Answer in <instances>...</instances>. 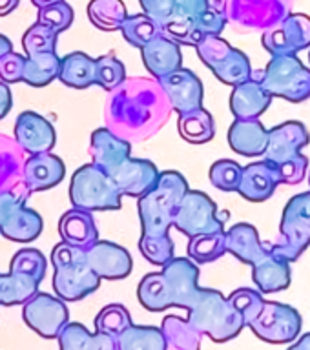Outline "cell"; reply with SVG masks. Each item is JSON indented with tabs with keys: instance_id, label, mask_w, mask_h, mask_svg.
Returning a JSON list of instances; mask_svg holds the SVG:
<instances>
[{
	"instance_id": "6da1fadb",
	"label": "cell",
	"mask_w": 310,
	"mask_h": 350,
	"mask_svg": "<svg viewBox=\"0 0 310 350\" xmlns=\"http://www.w3.org/2000/svg\"><path fill=\"white\" fill-rule=\"evenodd\" d=\"M172 106L157 79L131 77L112 90L104 106L106 128L128 142L153 137L172 115Z\"/></svg>"
},
{
	"instance_id": "7a4b0ae2",
	"label": "cell",
	"mask_w": 310,
	"mask_h": 350,
	"mask_svg": "<svg viewBox=\"0 0 310 350\" xmlns=\"http://www.w3.org/2000/svg\"><path fill=\"white\" fill-rule=\"evenodd\" d=\"M161 272L146 273L137 286V297L146 310L188 308L196 299L199 268L186 257H172Z\"/></svg>"
},
{
	"instance_id": "3957f363",
	"label": "cell",
	"mask_w": 310,
	"mask_h": 350,
	"mask_svg": "<svg viewBox=\"0 0 310 350\" xmlns=\"http://www.w3.org/2000/svg\"><path fill=\"white\" fill-rule=\"evenodd\" d=\"M188 190H190L188 183L179 172L166 170L159 174L155 186L139 197V204H137L142 235L161 237L168 234L170 226L174 224L177 206Z\"/></svg>"
},
{
	"instance_id": "277c9868",
	"label": "cell",
	"mask_w": 310,
	"mask_h": 350,
	"mask_svg": "<svg viewBox=\"0 0 310 350\" xmlns=\"http://www.w3.org/2000/svg\"><path fill=\"white\" fill-rule=\"evenodd\" d=\"M309 142V131L305 124L298 120H287L283 124L268 130L267 150L263 157L278 168L281 185L294 186L305 179L309 159L301 153V150Z\"/></svg>"
},
{
	"instance_id": "5b68a950",
	"label": "cell",
	"mask_w": 310,
	"mask_h": 350,
	"mask_svg": "<svg viewBox=\"0 0 310 350\" xmlns=\"http://www.w3.org/2000/svg\"><path fill=\"white\" fill-rule=\"evenodd\" d=\"M53 262V290L62 301H81L93 294L101 284V279L88 265L86 250L71 246L64 241L51 250Z\"/></svg>"
},
{
	"instance_id": "8992f818",
	"label": "cell",
	"mask_w": 310,
	"mask_h": 350,
	"mask_svg": "<svg viewBox=\"0 0 310 350\" xmlns=\"http://www.w3.org/2000/svg\"><path fill=\"white\" fill-rule=\"evenodd\" d=\"M188 321L207 334L214 341H227L240 334L245 321L229 299H224L221 292L212 288H199L196 299L186 308Z\"/></svg>"
},
{
	"instance_id": "52a82bcc",
	"label": "cell",
	"mask_w": 310,
	"mask_h": 350,
	"mask_svg": "<svg viewBox=\"0 0 310 350\" xmlns=\"http://www.w3.org/2000/svg\"><path fill=\"white\" fill-rule=\"evenodd\" d=\"M70 199L73 208L86 212H106L122 206V196L115 188L109 175L93 163L77 170L70 183Z\"/></svg>"
},
{
	"instance_id": "ba28073f",
	"label": "cell",
	"mask_w": 310,
	"mask_h": 350,
	"mask_svg": "<svg viewBox=\"0 0 310 350\" xmlns=\"http://www.w3.org/2000/svg\"><path fill=\"white\" fill-rule=\"evenodd\" d=\"M259 81L270 95L300 104L310 98V70L298 55L272 57L267 68L259 71Z\"/></svg>"
},
{
	"instance_id": "9c48e42d",
	"label": "cell",
	"mask_w": 310,
	"mask_h": 350,
	"mask_svg": "<svg viewBox=\"0 0 310 350\" xmlns=\"http://www.w3.org/2000/svg\"><path fill=\"white\" fill-rule=\"evenodd\" d=\"M310 245V190L287 202L279 224V237L270 250L289 262L296 261Z\"/></svg>"
},
{
	"instance_id": "30bf717a",
	"label": "cell",
	"mask_w": 310,
	"mask_h": 350,
	"mask_svg": "<svg viewBox=\"0 0 310 350\" xmlns=\"http://www.w3.org/2000/svg\"><path fill=\"white\" fill-rule=\"evenodd\" d=\"M203 64L227 86H237L252 77L250 60L224 38L205 37L194 46Z\"/></svg>"
},
{
	"instance_id": "8fae6325",
	"label": "cell",
	"mask_w": 310,
	"mask_h": 350,
	"mask_svg": "<svg viewBox=\"0 0 310 350\" xmlns=\"http://www.w3.org/2000/svg\"><path fill=\"white\" fill-rule=\"evenodd\" d=\"M294 0H227V18L243 31H267L292 13Z\"/></svg>"
},
{
	"instance_id": "7c38bea8",
	"label": "cell",
	"mask_w": 310,
	"mask_h": 350,
	"mask_svg": "<svg viewBox=\"0 0 310 350\" xmlns=\"http://www.w3.org/2000/svg\"><path fill=\"white\" fill-rule=\"evenodd\" d=\"M172 226L186 237L224 232L223 219L218 217L216 202L205 191L199 190H188L183 196Z\"/></svg>"
},
{
	"instance_id": "4fadbf2b",
	"label": "cell",
	"mask_w": 310,
	"mask_h": 350,
	"mask_svg": "<svg viewBox=\"0 0 310 350\" xmlns=\"http://www.w3.org/2000/svg\"><path fill=\"white\" fill-rule=\"evenodd\" d=\"M22 317L33 332L40 338H57L70 319L64 301L46 292H35L22 305Z\"/></svg>"
},
{
	"instance_id": "5bb4252c",
	"label": "cell",
	"mask_w": 310,
	"mask_h": 350,
	"mask_svg": "<svg viewBox=\"0 0 310 350\" xmlns=\"http://www.w3.org/2000/svg\"><path fill=\"white\" fill-rule=\"evenodd\" d=\"M218 0H172V10L161 29L177 44L196 46L203 38L199 31L203 15Z\"/></svg>"
},
{
	"instance_id": "9a60e30c",
	"label": "cell",
	"mask_w": 310,
	"mask_h": 350,
	"mask_svg": "<svg viewBox=\"0 0 310 350\" xmlns=\"http://www.w3.org/2000/svg\"><path fill=\"white\" fill-rule=\"evenodd\" d=\"M261 42L272 57L298 55L310 46V16L290 13L279 24L263 31Z\"/></svg>"
},
{
	"instance_id": "2e32d148",
	"label": "cell",
	"mask_w": 310,
	"mask_h": 350,
	"mask_svg": "<svg viewBox=\"0 0 310 350\" xmlns=\"http://www.w3.org/2000/svg\"><path fill=\"white\" fill-rule=\"evenodd\" d=\"M252 330L261 339L272 343H283L298 336L301 328V319L298 312L290 306L279 303H263L261 312L250 323Z\"/></svg>"
},
{
	"instance_id": "e0dca14e",
	"label": "cell",
	"mask_w": 310,
	"mask_h": 350,
	"mask_svg": "<svg viewBox=\"0 0 310 350\" xmlns=\"http://www.w3.org/2000/svg\"><path fill=\"white\" fill-rule=\"evenodd\" d=\"M157 82L163 88L172 109L177 113H186L203 106V82L194 71L179 68L157 79Z\"/></svg>"
},
{
	"instance_id": "ac0fdd59",
	"label": "cell",
	"mask_w": 310,
	"mask_h": 350,
	"mask_svg": "<svg viewBox=\"0 0 310 350\" xmlns=\"http://www.w3.org/2000/svg\"><path fill=\"white\" fill-rule=\"evenodd\" d=\"M157 166L148 159L128 157L109 172V179L114 180L115 188L120 196L141 197L155 186L159 179Z\"/></svg>"
},
{
	"instance_id": "d6986e66",
	"label": "cell",
	"mask_w": 310,
	"mask_h": 350,
	"mask_svg": "<svg viewBox=\"0 0 310 350\" xmlns=\"http://www.w3.org/2000/svg\"><path fill=\"white\" fill-rule=\"evenodd\" d=\"M90 268L99 279H125L131 273L133 261L125 246L112 241H97L86 250Z\"/></svg>"
},
{
	"instance_id": "ffe728a7",
	"label": "cell",
	"mask_w": 310,
	"mask_h": 350,
	"mask_svg": "<svg viewBox=\"0 0 310 350\" xmlns=\"http://www.w3.org/2000/svg\"><path fill=\"white\" fill-rule=\"evenodd\" d=\"M15 141L27 155L51 152L57 135L51 122L35 111H22L15 122Z\"/></svg>"
},
{
	"instance_id": "44dd1931",
	"label": "cell",
	"mask_w": 310,
	"mask_h": 350,
	"mask_svg": "<svg viewBox=\"0 0 310 350\" xmlns=\"http://www.w3.org/2000/svg\"><path fill=\"white\" fill-rule=\"evenodd\" d=\"M281 185L278 168L268 161H256L241 170L237 193L250 202H265L274 196Z\"/></svg>"
},
{
	"instance_id": "7402d4cb",
	"label": "cell",
	"mask_w": 310,
	"mask_h": 350,
	"mask_svg": "<svg viewBox=\"0 0 310 350\" xmlns=\"http://www.w3.org/2000/svg\"><path fill=\"white\" fill-rule=\"evenodd\" d=\"M66 175L64 161L51 152L35 153L24 161L22 168V185L27 191H46L62 183Z\"/></svg>"
},
{
	"instance_id": "603a6c76",
	"label": "cell",
	"mask_w": 310,
	"mask_h": 350,
	"mask_svg": "<svg viewBox=\"0 0 310 350\" xmlns=\"http://www.w3.org/2000/svg\"><path fill=\"white\" fill-rule=\"evenodd\" d=\"M272 104V95L263 88L259 71H252L248 81L234 86L230 93V111L235 119H259Z\"/></svg>"
},
{
	"instance_id": "cb8c5ba5",
	"label": "cell",
	"mask_w": 310,
	"mask_h": 350,
	"mask_svg": "<svg viewBox=\"0 0 310 350\" xmlns=\"http://www.w3.org/2000/svg\"><path fill=\"white\" fill-rule=\"evenodd\" d=\"M142 64L153 79L168 75L172 71L183 68V55H181L179 44L166 37L164 33H159L146 46L141 48Z\"/></svg>"
},
{
	"instance_id": "d4e9b609",
	"label": "cell",
	"mask_w": 310,
	"mask_h": 350,
	"mask_svg": "<svg viewBox=\"0 0 310 350\" xmlns=\"http://www.w3.org/2000/svg\"><path fill=\"white\" fill-rule=\"evenodd\" d=\"M227 252L235 256L241 262L257 265L270 254V243H261L256 226L248 223L234 224L229 232H224Z\"/></svg>"
},
{
	"instance_id": "484cf974",
	"label": "cell",
	"mask_w": 310,
	"mask_h": 350,
	"mask_svg": "<svg viewBox=\"0 0 310 350\" xmlns=\"http://www.w3.org/2000/svg\"><path fill=\"white\" fill-rule=\"evenodd\" d=\"M90 157L95 166L109 174L115 166L131 155V142L120 139L108 128H99L90 139Z\"/></svg>"
},
{
	"instance_id": "4316f807",
	"label": "cell",
	"mask_w": 310,
	"mask_h": 350,
	"mask_svg": "<svg viewBox=\"0 0 310 350\" xmlns=\"http://www.w3.org/2000/svg\"><path fill=\"white\" fill-rule=\"evenodd\" d=\"M268 130L259 119H235L229 128V144L243 157H259L267 150Z\"/></svg>"
},
{
	"instance_id": "83f0119b",
	"label": "cell",
	"mask_w": 310,
	"mask_h": 350,
	"mask_svg": "<svg viewBox=\"0 0 310 350\" xmlns=\"http://www.w3.org/2000/svg\"><path fill=\"white\" fill-rule=\"evenodd\" d=\"M60 239L71 246L88 250L93 243L99 241V230L92 212L71 208L59 221Z\"/></svg>"
},
{
	"instance_id": "f1b7e54d",
	"label": "cell",
	"mask_w": 310,
	"mask_h": 350,
	"mask_svg": "<svg viewBox=\"0 0 310 350\" xmlns=\"http://www.w3.org/2000/svg\"><path fill=\"white\" fill-rule=\"evenodd\" d=\"M60 350H119L117 339L108 334H92L81 323H66L59 332Z\"/></svg>"
},
{
	"instance_id": "f546056e",
	"label": "cell",
	"mask_w": 310,
	"mask_h": 350,
	"mask_svg": "<svg viewBox=\"0 0 310 350\" xmlns=\"http://www.w3.org/2000/svg\"><path fill=\"white\" fill-rule=\"evenodd\" d=\"M44 221L33 208L21 204L0 226V235L15 243H31L42 234Z\"/></svg>"
},
{
	"instance_id": "4dcf8cb0",
	"label": "cell",
	"mask_w": 310,
	"mask_h": 350,
	"mask_svg": "<svg viewBox=\"0 0 310 350\" xmlns=\"http://www.w3.org/2000/svg\"><path fill=\"white\" fill-rule=\"evenodd\" d=\"M64 86L73 90H86L95 86V59L84 51H73L60 59V70L57 77Z\"/></svg>"
},
{
	"instance_id": "1f68e13d",
	"label": "cell",
	"mask_w": 310,
	"mask_h": 350,
	"mask_svg": "<svg viewBox=\"0 0 310 350\" xmlns=\"http://www.w3.org/2000/svg\"><path fill=\"white\" fill-rule=\"evenodd\" d=\"M35 292L38 281L27 272L10 267V272L0 273V306L24 305Z\"/></svg>"
},
{
	"instance_id": "d6a6232c",
	"label": "cell",
	"mask_w": 310,
	"mask_h": 350,
	"mask_svg": "<svg viewBox=\"0 0 310 350\" xmlns=\"http://www.w3.org/2000/svg\"><path fill=\"white\" fill-rule=\"evenodd\" d=\"M26 153L15 139L0 133V191L13 190L22 183Z\"/></svg>"
},
{
	"instance_id": "836d02e7",
	"label": "cell",
	"mask_w": 310,
	"mask_h": 350,
	"mask_svg": "<svg viewBox=\"0 0 310 350\" xmlns=\"http://www.w3.org/2000/svg\"><path fill=\"white\" fill-rule=\"evenodd\" d=\"M254 281L261 292H279L289 286L290 267L289 261L276 256L272 250L263 261L254 265Z\"/></svg>"
},
{
	"instance_id": "e575fe53",
	"label": "cell",
	"mask_w": 310,
	"mask_h": 350,
	"mask_svg": "<svg viewBox=\"0 0 310 350\" xmlns=\"http://www.w3.org/2000/svg\"><path fill=\"white\" fill-rule=\"evenodd\" d=\"M60 57L57 51L51 53H37L27 55L24 62V73L22 82H26L31 88H44L59 77Z\"/></svg>"
},
{
	"instance_id": "d590c367",
	"label": "cell",
	"mask_w": 310,
	"mask_h": 350,
	"mask_svg": "<svg viewBox=\"0 0 310 350\" xmlns=\"http://www.w3.org/2000/svg\"><path fill=\"white\" fill-rule=\"evenodd\" d=\"M161 332L170 350H199L201 332L188 319L177 316H166L161 325Z\"/></svg>"
},
{
	"instance_id": "8d00e7d4",
	"label": "cell",
	"mask_w": 310,
	"mask_h": 350,
	"mask_svg": "<svg viewBox=\"0 0 310 350\" xmlns=\"http://www.w3.org/2000/svg\"><path fill=\"white\" fill-rule=\"evenodd\" d=\"M177 128H179V135L192 144H205L212 141L216 135L214 117L203 106L186 113H179Z\"/></svg>"
},
{
	"instance_id": "74e56055",
	"label": "cell",
	"mask_w": 310,
	"mask_h": 350,
	"mask_svg": "<svg viewBox=\"0 0 310 350\" xmlns=\"http://www.w3.org/2000/svg\"><path fill=\"white\" fill-rule=\"evenodd\" d=\"M126 16L122 0H90L88 4V18L101 31H117Z\"/></svg>"
},
{
	"instance_id": "f35d334b",
	"label": "cell",
	"mask_w": 310,
	"mask_h": 350,
	"mask_svg": "<svg viewBox=\"0 0 310 350\" xmlns=\"http://www.w3.org/2000/svg\"><path fill=\"white\" fill-rule=\"evenodd\" d=\"M117 345L119 350H168L161 328L133 323L117 338Z\"/></svg>"
},
{
	"instance_id": "ab89813d",
	"label": "cell",
	"mask_w": 310,
	"mask_h": 350,
	"mask_svg": "<svg viewBox=\"0 0 310 350\" xmlns=\"http://www.w3.org/2000/svg\"><path fill=\"white\" fill-rule=\"evenodd\" d=\"M119 31L130 46L133 48H142L146 46L152 38H155L161 31V27L144 13H137V15H128L120 24Z\"/></svg>"
},
{
	"instance_id": "60d3db41",
	"label": "cell",
	"mask_w": 310,
	"mask_h": 350,
	"mask_svg": "<svg viewBox=\"0 0 310 350\" xmlns=\"http://www.w3.org/2000/svg\"><path fill=\"white\" fill-rule=\"evenodd\" d=\"M188 256L194 262H214L221 259L227 254V246H224V232L219 234H203L190 237L188 241Z\"/></svg>"
},
{
	"instance_id": "b9f144b4",
	"label": "cell",
	"mask_w": 310,
	"mask_h": 350,
	"mask_svg": "<svg viewBox=\"0 0 310 350\" xmlns=\"http://www.w3.org/2000/svg\"><path fill=\"white\" fill-rule=\"evenodd\" d=\"M131 325L130 312L122 305H108L95 317V332L108 334L112 338H119Z\"/></svg>"
},
{
	"instance_id": "7bdbcfd3",
	"label": "cell",
	"mask_w": 310,
	"mask_h": 350,
	"mask_svg": "<svg viewBox=\"0 0 310 350\" xmlns=\"http://www.w3.org/2000/svg\"><path fill=\"white\" fill-rule=\"evenodd\" d=\"M57 38L59 35L51 31L48 26H44L40 22H35L22 37V48L27 55L37 53H51L57 51Z\"/></svg>"
},
{
	"instance_id": "ee69618b",
	"label": "cell",
	"mask_w": 310,
	"mask_h": 350,
	"mask_svg": "<svg viewBox=\"0 0 310 350\" xmlns=\"http://www.w3.org/2000/svg\"><path fill=\"white\" fill-rule=\"evenodd\" d=\"M126 79L125 64L114 55H103L95 59V86L112 92Z\"/></svg>"
},
{
	"instance_id": "f6af8a7d",
	"label": "cell",
	"mask_w": 310,
	"mask_h": 350,
	"mask_svg": "<svg viewBox=\"0 0 310 350\" xmlns=\"http://www.w3.org/2000/svg\"><path fill=\"white\" fill-rule=\"evenodd\" d=\"M139 250L148 262L155 267H164L174 256V241L168 234L161 237H146L141 235L139 239Z\"/></svg>"
},
{
	"instance_id": "bcb514c9",
	"label": "cell",
	"mask_w": 310,
	"mask_h": 350,
	"mask_svg": "<svg viewBox=\"0 0 310 350\" xmlns=\"http://www.w3.org/2000/svg\"><path fill=\"white\" fill-rule=\"evenodd\" d=\"M241 170H243V166L240 163L230 161V159H221V161H216L210 166L208 179H210L212 186H216L218 190L235 191L237 190V185H240Z\"/></svg>"
},
{
	"instance_id": "7dc6e473",
	"label": "cell",
	"mask_w": 310,
	"mask_h": 350,
	"mask_svg": "<svg viewBox=\"0 0 310 350\" xmlns=\"http://www.w3.org/2000/svg\"><path fill=\"white\" fill-rule=\"evenodd\" d=\"M37 22L48 26L51 31L60 35L73 24V8L66 0H60L57 4L40 8L37 15Z\"/></svg>"
},
{
	"instance_id": "c3c4849f",
	"label": "cell",
	"mask_w": 310,
	"mask_h": 350,
	"mask_svg": "<svg viewBox=\"0 0 310 350\" xmlns=\"http://www.w3.org/2000/svg\"><path fill=\"white\" fill-rule=\"evenodd\" d=\"M10 267L18 268L22 272H27L29 275L37 279L38 284L42 283V279L46 278V272H48L46 257L37 248H21L15 256L11 257Z\"/></svg>"
},
{
	"instance_id": "681fc988",
	"label": "cell",
	"mask_w": 310,
	"mask_h": 350,
	"mask_svg": "<svg viewBox=\"0 0 310 350\" xmlns=\"http://www.w3.org/2000/svg\"><path fill=\"white\" fill-rule=\"evenodd\" d=\"M229 301L234 305V308L241 314L245 325H250L254 319L257 317V314L261 312L263 303L265 301L261 299V295L256 290L250 288H240L232 292L229 297Z\"/></svg>"
},
{
	"instance_id": "f907efd6",
	"label": "cell",
	"mask_w": 310,
	"mask_h": 350,
	"mask_svg": "<svg viewBox=\"0 0 310 350\" xmlns=\"http://www.w3.org/2000/svg\"><path fill=\"white\" fill-rule=\"evenodd\" d=\"M24 62L26 57L15 51L5 53L0 60V81L5 84H13V82H22V73H24Z\"/></svg>"
},
{
	"instance_id": "816d5d0a",
	"label": "cell",
	"mask_w": 310,
	"mask_h": 350,
	"mask_svg": "<svg viewBox=\"0 0 310 350\" xmlns=\"http://www.w3.org/2000/svg\"><path fill=\"white\" fill-rule=\"evenodd\" d=\"M31 196L27 188L24 185L15 186L13 190L8 191H0V226L4 223L5 219L10 217V213L15 210L16 206H21V204H26L27 197Z\"/></svg>"
},
{
	"instance_id": "f5cc1de1",
	"label": "cell",
	"mask_w": 310,
	"mask_h": 350,
	"mask_svg": "<svg viewBox=\"0 0 310 350\" xmlns=\"http://www.w3.org/2000/svg\"><path fill=\"white\" fill-rule=\"evenodd\" d=\"M139 4H141L144 15L150 16L159 27H163L170 15V10H172V0H139Z\"/></svg>"
},
{
	"instance_id": "db71d44e",
	"label": "cell",
	"mask_w": 310,
	"mask_h": 350,
	"mask_svg": "<svg viewBox=\"0 0 310 350\" xmlns=\"http://www.w3.org/2000/svg\"><path fill=\"white\" fill-rule=\"evenodd\" d=\"M11 106H13V95H11V90L8 88L5 82L0 81V119H4L5 115L10 113Z\"/></svg>"
},
{
	"instance_id": "11a10c76",
	"label": "cell",
	"mask_w": 310,
	"mask_h": 350,
	"mask_svg": "<svg viewBox=\"0 0 310 350\" xmlns=\"http://www.w3.org/2000/svg\"><path fill=\"white\" fill-rule=\"evenodd\" d=\"M21 0H0V16H5L16 10Z\"/></svg>"
},
{
	"instance_id": "9f6ffc18",
	"label": "cell",
	"mask_w": 310,
	"mask_h": 350,
	"mask_svg": "<svg viewBox=\"0 0 310 350\" xmlns=\"http://www.w3.org/2000/svg\"><path fill=\"white\" fill-rule=\"evenodd\" d=\"M10 51H13V44H11L10 38L4 37V35H0V60H2V57H4L5 53H10Z\"/></svg>"
},
{
	"instance_id": "6f0895ef",
	"label": "cell",
	"mask_w": 310,
	"mask_h": 350,
	"mask_svg": "<svg viewBox=\"0 0 310 350\" xmlns=\"http://www.w3.org/2000/svg\"><path fill=\"white\" fill-rule=\"evenodd\" d=\"M57 2H60V0H31V4L37 5L38 10H40V8H46V5L57 4Z\"/></svg>"
},
{
	"instance_id": "680465c9",
	"label": "cell",
	"mask_w": 310,
	"mask_h": 350,
	"mask_svg": "<svg viewBox=\"0 0 310 350\" xmlns=\"http://www.w3.org/2000/svg\"><path fill=\"white\" fill-rule=\"evenodd\" d=\"M309 60H310V53H309Z\"/></svg>"
},
{
	"instance_id": "91938a15",
	"label": "cell",
	"mask_w": 310,
	"mask_h": 350,
	"mask_svg": "<svg viewBox=\"0 0 310 350\" xmlns=\"http://www.w3.org/2000/svg\"><path fill=\"white\" fill-rule=\"evenodd\" d=\"M309 180H310V177H309Z\"/></svg>"
}]
</instances>
